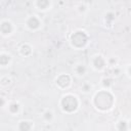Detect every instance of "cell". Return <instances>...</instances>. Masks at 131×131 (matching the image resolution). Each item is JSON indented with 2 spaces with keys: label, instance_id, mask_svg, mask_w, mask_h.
I'll list each match as a JSON object with an SVG mask.
<instances>
[{
  "label": "cell",
  "instance_id": "obj_2",
  "mask_svg": "<svg viewBox=\"0 0 131 131\" xmlns=\"http://www.w3.org/2000/svg\"><path fill=\"white\" fill-rule=\"evenodd\" d=\"M80 103V99L76 94L66 93L59 100V107L64 114H73L79 110Z\"/></svg>",
  "mask_w": 131,
  "mask_h": 131
},
{
  "label": "cell",
  "instance_id": "obj_11",
  "mask_svg": "<svg viewBox=\"0 0 131 131\" xmlns=\"http://www.w3.org/2000/svg\"><path fill=\"white\" fill-rule=\"evenodd\" d=\"M34 52L33 46L30 43H23L18 48V53L23 57H30Z\"/></svg>",
  "mask_w": 131,
  "mask_h": 131
},
{
  "label": "cell",
  "instance_id": "obj_7",
  "mask_svg": "<svg viewBox=\"0 0 131 131\" xmlns=\"http://www.w3.org/2000/svg\"><path fill=\"white\" fill-rule=\"evenodd\" d=\"M15 31L14 24L9 19H3L0 21V35L3 37L11 36Z\"/></svg>",
  "mask_w": 131,
  "mask_h": 131
},
{
  "label": "cell",
  "instance_id": "obj_15",
  "mask_svg": "<svg viewBox=\"0 0 131 131\" xmlns=\"http://www.w3.org/2000/svg\"><path fill=\"white\" fill-rule=\"evenodd\" d=\"M115 128L119 131H128V130H130L129 120H126V119H123V118L118 120L116 125H115Z\"/></svg>",
  "mask_w": 131,
  "mask_h": 131
},
{
  "label": "cell",
  "instance_id": "obj_8",
  "mask_svg": "<svg viewBox=\"0 0 131 131\" xmlns=\"http://www.w3.org/2000/svg\"><path fill=\"white\" fill-rule=\"evenodd\" d=\"M73 71H74L75 76H77L79 78H82L87 74L88 68L84 62H78L73 67Z\"/></svg>",
  "mask_w": 131,
  "mask_h": 131
},
{
  "label": "cell",
  "instance_id": "obj_19",
  "mask_svg": "<svg viewBox=\"0 0 131 131\" xmlns=\"http://www.w3.org/2000/svg\"><path fill=\"white\" fill-rule=\"evenodd\" d=\"M103 18H104V21H105L106 24L112 25V24H113V21L116 19V15H115V13H114V12L108 11V12H106V13L104 14Z\"/></svg>",
  "mask_w": 131,
  "mask_h": 131
},
{
  "label": "cell",
  "instance_id": "obj_17",
  "mask_svg": "<svg viewBox=\"0 0 131 131\" xmlns=\"http://www.w3.org/2000/svg\"><path fill=\"white\" fill-rule=\"evenodd\" d=\"M93 90V84L89 81H84L80 86V91L84 94H89Z\"/></svg>",
  "mask_w": 131,
  "mask_h": 131
},
{
  "label": "cell",
  "instance_id": "obj_5",
  "mask_svg": "<svg viewBox=\"0 0 131 131\" xmlns=\"http://www.w3.org/2000/svg\"><path fill=\"white\" fill-rule=\"evenodd\" d=\"M54 84H55V86L58 89H60V90H67L72 85V77L69 74L61 73V74H59L58 76L55 77Z\"/></svg>",
  "mask_w": 131,
  "mask_h": 131
},
{
  "label": "cell",
  "instance_id": "obj_12",
  "mask_svg": "<svg viewBox=\"0 0 131 131\" xmlns=\"http://www.w3.org/2000/svg\"><path fill=\"white\" fill-rule=\"evenodd\" d=\"M16 129L19 131H31L34 129V122L31 120H20Z\"/></svg>",
  "mask_w": 131,
  "mask_h": 131
},
{
  "label": "cell",
  "instance_id": "obj_1",
  "mask_svg": "<svg viewBox=\"0 0 131 131\" xmlns=\"http://www.w3.org/2000/svg\"><path fill=\"white\" fill-rule=\"evenodd\" d=\"M92 105L94 108L98 112L105 113L111 111L116 102L115 95L113 94L112 90L108 89H100L99 91H96L94 95L92 96Z\"/></svg>",
  "mask_w": 131,
  "mask_h": 131
},
{
  "label": "cell",
  "instance_id": "obj_16",
  "mask_svg": "<svg viewBox=\"0 0 131 131\" xmlns=\"http://www.w3.org/2000/svg\"><path fill=\"white\" fill-rule=\"evenodd\" d=\"M100 84H101V86H102L103 89L112 90V88L114 86V78L111 77V76L103 77V78L100 79Z\"/></svg>",
  "mask_w": 131,
  "mask_h": 131
},
{
  "label": "cell",
  "instance_id": "obj_13",
  "mask_svg": "<svg viewBox=\"0 0 131 131\" xmlns=\"http://www.w3.org/2000/svg\"><path fill=\"white\" fill-rule=\"evenodd\" d=\"M12 62V56L8 52L2 51L0 52V67L1 68H7Z\"/></svg>",
  "mask_w": 131,
  "mask_h": 131
},
{
  "label": "cell",
  "instance_id": "obj_6",
  "mask_svg": "<svg viewBox=\"0 0 131 131\" xmlns=\"http://www.w3.org/2000/svg\"><path fill=\"white\" fill-rule=\"evenodd\" d=\"M42 20L41 18L36 15V14H33V15H29L26 20H25V26L26 28L29 30V31H32V32H37L39 31L41 28H42Z\"/></svg>",
  "mask_w": 131,
  "mask_h": 131
},
{
  "label": "cell",
  "instance_id": "obj_23",
  "mask_svg": "<svg viewBox=\"0 0 131 131\" xmlns=\"http://www.w3.org/2000/svg\"><path fill=\"white\" fill-rule=\"evenodd\" d=\"M125 73H126V76L128 77V79H130V64H127V66H126Z\"/></svg>",
  "mask_w": 131,
  "mask_h": 131
},
{
  "label": "cell",
  "instance_id": "obj_3",
  "mask_svg": "<svg viewBox=\"0 0 131 131\" xmlns=\"http://www.w3.org/2000/svg\"><path fill=\"white\" fill-rule=\"evenodd\" d=\"M89 35L86 31L84 30H77L75 32L72 33L70 39H69V43L71 45V47H73L76 50H83L89 43Z\"/></svg>",
  "mask_w": 131,
  "mask_h": 131
},
{
  "label": "cell",
  "instance_id": "obj_9",
  "mask_svg": "<svg viewBox=\"0 0 131 131\" xmlns=\"http://www.w3.org/2000/svg\"><path fill=\"white\" fill-rule=\"evenodd\" d=\"M34 6L40 11H47L52 6V0H35Z\"/></svg>",
  "mask_w": 131,
  "mask_h": 131
},
{
  "label": "cell",
  "instance_id": "obj_14",
  "mask_svg": "<svg viewBox=\"0 0 131 131\" xmlns=\"http://www.w3.org/2000/svg\"><path fill=\"white\" fill-rule=\"evenodd\" d=\"M41 118H42V120H43L45 123H47V124L52 123L53 120H54V112H53L52 110H50V108H46V110H44L43 113L41 114Z\"/></svg>",
  "mask_w": 131,
  "mask_h": 131
},
{
  "label": "cell",
  "instance_id": "obj_22",
  "mask_svg": "<svg viewBox=\"0 0 131 131\" xmlns=\"http://www.w3.org/2000/svg\"><path fill=\"white\" fill-rule=\"evenodd\" d=\"M6 105H7V100H6L4 97L0 96V108L4 107V106H6Z\"/></svg>",
  "mask_w": 131,
  "mask_h": 131
},
{
  "label": "cell",
  "instance_id": "obj_10",
  "mask_svg": "<svg viewBox=\"0 0 131 131\" xmlns=\"http://www.w3.org/2000/svg\"><path fill=\"white\" fill-rule=\"evenodd\" d=\"M7 110L11 116H17L21 110V105H20L19 101L12 100L10 102H7Z\"/></svg>",
  "mask_w": 131,
  "mask_h": 131
},
{
  "label": "cell",
  "instance_id": "obj_18",
  "mask_svg": "<svg viewBox=\"0 0 131 131\" xmlns=\"http://www.w3.org/2000/svg\"><path fill=\"white\" fill-rule=\"evenodd\" d=\"M12 84V79L8 75H4L0 78V86L1 87H8Z\"/></svg>",
  "mask_w": 131,
  "mask_h": 131
},
{
  "label": "cell",
  "instance_id": "obj_20",
  "mask_svg": "<svg viewBox=\"0 0 131 131\" xmlns=\"http://www.w3.org/2000/svg\"><path fill=\"white\" fill-rule=\"evenodd\" d=\"M118 62H119V60L116 56H112V57L106 58V63H107V67H110V68L118 66Z\"/></svg>",
  "mask_w": 131,
  "mask_h": 131
},
{
  "label": "cell",
  "instance_id": "obj_21",
  "mask_svg": "<svg viewBox=\"0 0 131 131\" xmlns=\"http://www.w3.org/2000/svg\"><path fill=\"white\" fill-rule=\"evenodd\" d=\"M77 10H78L80 13H84V12H86V11L88 10V7H87V5H86V4L81 3V4H79V5H78Z\"/></svg>",
  "mask_w": 131,
  "mask_h": 131
},
{
  "label": "cell",
  "instance_id": "obj_4",
  "mask_svg": "<svg viewBox=\"0 0 131 131\" xmlns=\"http://www.w3.org/2000/svg\"><path fill=\"white\" fill-rule=\"evenodd\" d=\"M90 67L96 72H102L107 68L106 58L101 54H94L90 59Z\"/></svg>",
  "mask_w": 131,
  "mask_h": 131
}]
</instances>
